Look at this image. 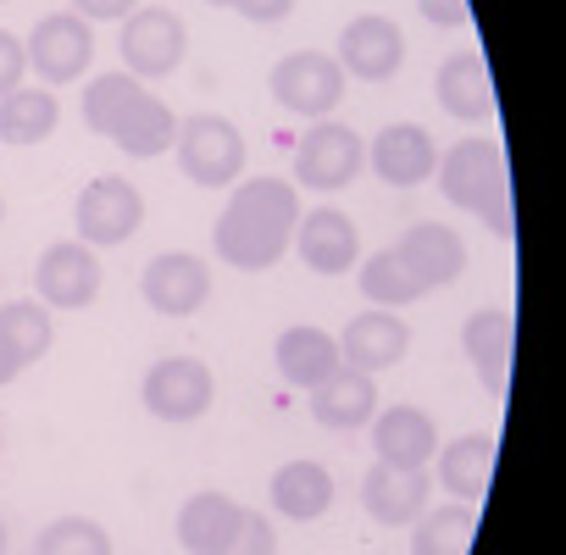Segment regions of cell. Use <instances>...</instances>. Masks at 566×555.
<instances>
[{"mask_svg": "<svg viewBox=\"0 0 566 555\" xmlns=\"http://www.w3.org/2000/svg\"><path fill=\"white\" fill-rule=\"evenodd\" d=\"M295 222H301V189L290 178H244L233 184L211 228V250L239 272H266L295 244Z\"/></svg>", "mask_w": 566, "mask_h": 555, "instance_id": "cell-1", "label": "cell"}, {"mask_svg": "<svg viewBox=\"0 0 566 555\" xmlns=\"http://www.w3.org/2000/svg\"><path fill=\"white\" fill-rule=\"evenodd\" d=\"M222 555H277V533H272V522H266L261 511L244 505V516H239V527H233V538H228Z\"/></svg>", "mask_w": 566, "mask_h": 555, "instance_id": "cell-33", "label": "cell"}, {"mask_svg": "<svg viewBox=\"0 0 566 555\" xmlns=\"http://www.w3.org/2000/svg\"><path fill=\"white\" fill-rule=\"evenodd\" d=\"M395 250H400V261L422 278V290H444V284H455V278L467 272V244H461V233L444 228V222H417V228H406Z\"/></svg>", "mask_w": 566, "mask_h": 555, "instance_id": "cell-18", "label": "cell"}, {"mask_svg": "<svg viewBox=\"0 0 566 555\" xmlns=\"http://www.w3.org/2000/svg\"><path fill=\"white\" fill-rule=\"evenodd\" d=\"M0 555H7V522H0Z\"/></svg>", "mask_w": 566, "mask_h": 555, "instance_id": "cell-40", "label": "cell"}, {"mask_svg": "<svg viewBox=\"0 0 566 555\" xmlns=\"http://www.w3.org/2000/svg\"><path fill=\"white\" fill-rule=\"evenodd\" d=\"M356 284H361V295H367L378 312H400V306H411V301L428 295V290H422V278L400 261V250H378V255H367Z\"/></svg>", "mask_w": 566, "mask_h": 555, "instance_id": "cell-29", "label": "cell"}, {"mask_svg": "<svg viewBox=\"0 0 566 555\" xmlns=\"http://www.w3.org/2000/svg\"><path fill=\"white\" fill-rule=\"evenodd\" d=\"M184 51H189V29H184L178 12H167V7H134L123 18V73H134L139 84L178 73Z\"/></svg>", "mask_w": 566, "mask_h": 555, "instance_id": "cell-6", "label": "cell"}, {"mask_svg": "<svg viewBox=\"0 0 566 555\" xmlns=\"http://www.w3.org/2000/svg\"><path fill=\"white\" fill-rule=\"evenodd\" d=\"M239 516H244V505L228 500V494H217V489L189 494L184 511H178V544L189 555H222L228 538H233V527H239Z\"/></svg>", "mask_w": 566, "mask_h": 555, "instance_id": "cell-24", "label": "cell"}, {"mask_svg": "<svg viewBox=\"0 0 566 555\" xmlns=\"http://www.w3.org/2000/svg\"><path fill=\"white\" fill-rule=\"evenodd\" d=\"M439 106L455 117V123H489L494 117V78H489V62L478 51H461L439 67Z\"/></svg>", "mask_w": 566, "mask_h": 555, "instance_id": "cell-22", "label": "cell"}, {"mask_svg": "<svg viewBox=\"0 0 566 555\" xmlns=\"http://www.w3.org/2000/svg\"><path fill=\"white\" fill-rule=\"evenodd\" d=\"M23 51H29V67L45 84H73L95 62V29L78 12H51V18L34 23V34H29Z\"/></svg>", "mask_w": 566, "mask_h": 555, "instance_id": "cell-10", "label": "cell"}, {"mask_svg": "<svg viewBox=\"0 0 566 555\" xmlns=\"http://www.w3.org/2000/svg\"><path fill=\"white\" fill-rule=\"evenodd\" d=\"M367 161L373 172L389 184V189H417L439 172V139L417 123H389L373 145H367Z\"/></svg>", "mask_w": 566, "mask_h": 555, "instance_id": "cell-13", "label": "cell"}, {"mask_svg": "<svg viewBox=\"0 0 566 555\" xmlns=\"http://www.w3.org/2000/svg\"><path fill=\"white\" fill-rule=\"evenodd\" d=\"M312 417L334 433H356L378 417V378L356 373V367H339L334 378H323L312 389Z\"/></svg>", "mask_w": 566, "mask_h": 555, "instance_id": "cell-20", "label": "cell"}, {"mask_svg": "<svg viewBox=\"0 0 566 555\" xmlns=\"http://www.w3.org/2000/svg\"><path fill=\"white\" fill-rule=\"evenodd\" d=\"M139 400H145V411H150L156 422H195V417L211 411L217 378H211V367L195 362V356H167V362H156V367L145 373Z\"/></svg>", "mask_w": 566, "mask_h": 555, "instance_id": "cell-8", "label": "cell"}, {"mask_svg": "<svg viewBox=\"0 0 566 555\" xmlns=\"http://www.w3.org/2000/svg\"><path fill=\"white\" fill-rule=\"evenodd\" d=\"M172 139H178V117H172V106H167V101H156V95H150V101H145L123 128H117V139H112V145H117L123 156H134V161H150V156L172 150Z\"/></svg>", "mask_w": 566, "mask_h": 555, "instance_id": "cell-30", "label": "cell"}, {"mask_svg": "<svg viewBox=\"0 0 566 555\" xmlns=\"http://www.w3.org/2000/svg\"><path fill=\"white\" fill-rule=\"evenodd\" d=\"M266 84H272V101H277L283 112L312 117V123L334 117L339 101H345V73H339V62L323 56V51H295V56H283V62L272 67Z\"/></svg>", "mask_w": 566, "mask_h": 555, "instance_id": "cell-5", "label": "cell"}, {"mask_svg": "<svg viewBox=\"0 0 566 555\" xmlns=\"http://www.w3.org/2000/svg\"><path fill=\"white\" fill-rule=\"evenodd\" d=\"M34 295L56 312H84L101 295V255L84 239H56L34 266Z\"/></svg>", "mask_w": 566, "mask_h": 555, "instance_id": "cell-9", "label": "cell"}, {"mask_svg": "<svg viewBox=\"0 0 566 555\" xmlns=\"http://www.w3.org/2000/svg\"><path fill=\"white\" fill-rule=\"evenodd\" d=\"M172 150H178L184 178L200 184V189H233L239 172H244V134L217 112H200V117L178 123Z\"/></svg>", "mask_w": 566, "mask_h": 555, "instance_id": "cell-2", "label": "cell"}, {"mask_svg": "<svg viewBox=\"0 0 566 555\" xmlns=\"http://www.w3.org/2000/svg\"><path fill=\"white\" fill-rule=\"evenodd\" d=\"M428 467H389V461H373L367 478H361V505L378 527H411L422 511H428Z\"/></svg>", "mask_w": 566, "mask_h": 555, "instance_id": "cell-14", "label": "cell"}, {"mask_svg": "<svg viewBox=\"0 0 566 555\" xmlns=\"http://www.w3.org/2000/svg\"><path fill=\"white\" fill-rule=\"evenodd\" d=\"M0 217H7V200H0Z\"/></svg>", "mask_w": 566, "mask_h": 555, "instance_id": "cell-42", "label": "cell"}, {"mask_svg": "<svg viewBox=\"0 0 566 555\" xmlns=\"http://www.w3.org/2000/svg\"><path fill=\"white\" fill-rule=\"evenodd\" d=\"M489 478H494V439L489 433H461L455 444L439 450V483L450 500L478 505L489 494Z\"/></svg>", "mask_w": 566, "mask_h": 555, "instance_id": "cell-25", "label": "cell"}, {"mask_svg": "<svg viewBox=\"0 0 566 555\" xmlns=\"http://www.w3.org/2000/svg\"><path fill=\"white\" fill-rule=\"evenodd\" d=\"M139 7V0H73V12L84 18V23H117V18H128Z\"/></svg>", "mask_w": 566, "mask_h": 555, "instance_id": "cell-37", "label": "cell"}, {"mask_svg": "<svg viewBox=\"0 0 566 555\" xmlns=\"http://www.w3.org/2000/svg\"><path fill=\"white\" fill-rule=\"evenodd\" d=\"M334 500H339V489L323 461H283L272 472V511L290 522H317L334 511Z\"/></svg>", "mask_w": 566, "mask_h": 555, "instance_id": "cell-21", "label": "cell"}, {"mask_svg": "<svg viewBox=\"0 0 566 555\" xmlns=\"http://www.w3.org/2000/svg\"><path fill=\"white\" fill-rule=\"evenodd\" d=\"M34 555H112V533L90 516H56L34 538Z\"/></svg>", "mask_w": 566, "mask_h": 555, "instance_id": "cell-32", "label": "cell"}, {"mask_svg": "<svg viewBox=\"0 0 566 555\" xmlns=\"http://www.w3.org/2000/svg\"><path fill=\"white\" fill-rule=\"evenodd\" d=\"M373 450L389 467H428L439 455V428L422 406H389L373 417Z\"/></svg>", "mask_w": 566, "mask_h": 555, "instance_id": "cell-19", "label": "cell"}, {"mask_svg": "<svg viewBox=\"0 0 566 555\" xmlns=\"http://www.w3.org/2000/svg\"><path fill=\"white\" fill-rule=\"evenodd\" d=\"M295 250H301V261H306L312 272L339 278V272H350V266L361 261V233H356V222H350L339 206H317V211H301V222H295Z\"/></svg>", "mask_w": 566, "mask_h": 555, "instance_id": "cell-15", "label": "cell"}, {"mask_svg": "<svg viewBox=\"0 0 566 555\" xmlns=\"http://www.w3.org/2000/svg\"><path fill=\"white\" fill-rule=\"evenodd\" d=\"M23 378V356L7 345V339H0V389H7V384H18Z\"/></svg>", "mask_w": 566, "mask_h": 555, "instance_id": "cell-39", "label": "cell"}, {"mask_svg": "<svg viewBox=\"0 0 566 555\" xmlns=\"http://www.w3.org/2000/svg\"><path fill=\"white\" fill-rule=\"evenodd\" d=\"M339 73L345 78H361V84H389L406 62V34L400 23H389L384 12H367V18H350L345 34H339Z\"/></svg>", "mask_w": 566, "mask_h": 555, "instance_id": "cell-11", "label": "cell"}, {"mask_svg": "<svg viewBox=\"0 0 566 555\" xmlns=\"http://www.w3.org/2000/svg\"><path fill=\"white\" fill-rule=\"evenodd\" d=\"M139 290H145V306H150L156 317H195V312L211 301V272H206L200 255L167 250V255H156V261L145 266Z\"/></svg>", "mask_w": 566, "mask_h": 555, "instance_id": "cell-12", "label": "cell"}, {"mask_svg": "<svg viewBox=\"0 0 566 555\" xmlns=\"http://www.w3.org/2000/svg\"><path fill=\"white\" fill-rule=\"evenodd\" d=\"M483 222H489L500 239H516V211H511V195H500V200L483 211Z\"/></svg>", "mask_w": 566, "mask_h": 555, "instance_id": "cell-38", "label": "cell"}, {"mask_svg": "<svg viewBox=\"0 0 566 555\" xmlns=\"http://www.w3.org/2000/svg\"><path fill=\"white\" fill-rule=\"evenodd\" d=\"M233 12L244 23H283V18L295 12V0H233Z\"/></svg>", "mask_w": 566, "mask_h": 555, "instance_id": "cell-36", "label": "cell"}, {"mask_svg": "<svg viewBox=\"0 0 566 555\" xmlns=\"http://www.w3.org/2000/svg\"><path fill=\"white\" fill-rule=\"evenodd\" d=\"M150 101V90L134 78V73H101L90 90H84V128L101 134V139H117V128Z\"/></svg>", "mask_w": 566, "mask_h": 555, "instance_id": "cell-27", "label": "cell"}, {"mask_svg": "<svg viewBox=\"0 0 566 555\" xmlns=\"http://www.w3.org/2000/svg\"><path fill=\"white\" fill-rule=\"evenodd\" d=\"M23 73H29V51L12 29H0V95L23 90Z\"/></svg>", "mask_w": 566, "mask_h": 555, "instance_id": "cell-34", "label": "cell"}, {"mask_svg": "<svg viewBox=\"0 0 566 555\" xmlns=\"http://www.w3.org/2000/svg\"><path fill=\"white\" fill-rule=\"evenodd\" d=\"M511 345H516V323L505 312H472L461 323V350L478 367L489 395H505V367H511Z\"/></svg>", "mask_w": 566, "mask_h": 555, "instance_id": "cell-23", "label": "cell"}, {"mask_svg": "<svg viewBox=\"0 0 566 555\" xmlns=\"http://www.w3.org/2000/svg\"><path fill=\"white\" fill-rule=\"evenodd\" d=\"M62 123V106L51 90H12L0 95V145H40Z\"/></svg>", "mask_w": 566, "mask_h": 555, "instance_id": "cell-28", "label": "cell"}, {"mask_svg": "<svg viewBox=\"0 0 566 555\" xmlns=\"http://www.w3.org/2000/svg\"><path fill=\"white\" fill-rule=\"evenodd\" d=\"M139 222H145V195H139L128 178H117V172L90 178V184L78 189V200H73V228H78V239H84L90 250L128 244V239L139 233Z\"/></svg>", "mask_w": 566, "mask_h": 555, "instance_id": "cell-3", "label": "cell"}, {"mask_svg": "<svg viewBox=\"0 0 566 555\" xmlns=\"http://www.w3.org/2000/svg\"><path fill=\"white\" fill-rule=\"evenodd\" d=\"M439 189H444V200L450 206H461V211H472V217H483L500 195H511V184H505V156H500V145L494 139H461V145H450L444 156H439Z\"/></svg>", "mask_w": 566, "mask_h": 555, "instance_id": "cell-4", "label": "cell"}, {"mask_svg": "<svg viewBox=\"0 0 566 555\" xmlns=\"http://www.w3.org/2000/svg\"><path fill=\"white\" fill-rule=\"evenodd\" d=\"M0 7H7V0H0Z\"/></svg>", "mask_w": 566, "mask_h": 555, "instance_id": "cell-43", "label": "cell"}, {"mask_svg": "<svg viewBox=\"0 0 566 555\" xmlns=\"http://www.w3.org/2000/svg\"><path fill=\"white\" fill-rule=\"evenodd\" d=\"M417 12H422L433 29H461V23L472 18L467 0H417Z\"/></svg>", "mask_w": 566, "mask_h": 555, "instance_id": "cell-35", "label": "cell"}, {"mask_svg": "<svg viewBox=\"0 0 566 555\" xmlns=\"http://www.w3.org/2000/svg\"><path fill=\"white\" fill-rule=\"evenodd\" d=\"M478 544V505L444 500L411 522V555H472Z\"/></svg>", "mask_w": 566, "mask_h": 555, "instance_id": "cell-26", "label": "cell"}, {"mask_svg": "<svg viewBox=\"0 0 566 555\" xmlns=\"http://www.w3.org/2000/svg\"><path fill=\"white\" fill-rule=\"evenodd\" d=\"M272 362H277V378H283V384L306 389V395L345 367V362H339V339H334L328 328H312V323L283 328L277 345H272Z\"/></svg>", "mask_w": 566, "mask_h": 555, "instance_id": "cell-17", "label": "cell"}, {"mask_svg": "<svg viewBox=\"0 0 566 555\" xmlns=\"http://www.w3.org/2000/svg\"><path fill=\"white\" fill-rule=\"evenodd\" d=\"M361 167H367V139L334 117L312 123L306 139L295 145V184L301 189H323V195L345 189V184H356Z\"/></svg>", "mask_w": 566, "mask_h": 555, "instance_id": "cell-7", "label": "cell"}, {"mask_svg": "<svg viewBox=\"0 0 566 555\" xmlns=\"http://www.w3.org/2000/svg\"><path fill=\"white\" fill-rule=\"evenodd\" d=\"M406 350H411V328L395 312H378V306L361 312V317H350L345 334H339V362L356 367V373H367V378L400 367Z\"/></svg>", "mask_w": 566, "mask_h": 555, "instance_id": "cell-16", "label": "cell"}, {"mask_svg": "<svg viewBox=\"0 0 566 555\" xmlns=\"http://www.w3.org/2000/svg\"><path fill=\"white\" fill-rule=\"evenodd\" d=\"M0 339L23 356V367H34L51 350V339H56L51 306H40V301H7V306H0Z\"/></svg>", "mask_w": 566, "mask_h": 555, "instance_id": "cell-31", "label": "cell"}, {"mask_svg": "<svg viewBox=\"0 0 566 555\" xmlns=\"http://www.w3.org/2000/svg\"><path fill=\"white\" fill-rule=\"evenodd\" d=\"M206 7H233V0H206Z\"/></svg>", "mask_w": 566, "mask_h": 555, "instance_id": "cell-41", "label": "cell"}]
</instances>
